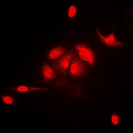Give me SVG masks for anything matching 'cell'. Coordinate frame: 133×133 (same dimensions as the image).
Segmentation results:
<instances>
[{"instance_id": "1", "label": "cell", "mask_w": 133, "mask_h": 133, "mask_svg": "<svg viewBox=\"0 0 133 133\" xmlns=\"http://www.w3.org/2000/svg\"><path fill=\"white\" fill-rule=\"evenodd\" d=\"M77 56L75 50H69L52 63V67L56 75L59 76H69L70 75V66L74 57Z\"/></svg>"}, {"instance_id": "2", "label": "cell", "mask_w": 133, "mask_h": 133, "mask_svg": "<svg viewBox=\"0 0 133 133\" xmlns=\"http://www.w3.org/2000/svg\"><path fill=\"white\" fill-rule=\"evenodd\" d=\"M78 51L79 57L84 61L89 63L91 65H95L96 61V55L95 51L89 45L84 43H77L74 46Z\"/></svg>"}, {"instance_id": "3", "label": "cell", "mask_w": 133, "mask_h": 133, "mask_svg": "<svg viewBox=\"0 0 133 133\" xmlns=\"http://www.w3.org/2000/svg\"><path fill=\"white\" fill-rule=\"evenodd\" d=\"M88 66L82 59L75 57L73 59L70 66V75L72 79L81 78L86 74Z\"/></svg>"}, {"instance_id": "4", "label": "cell", "mask_w": 133, "mask_h": 133, "mask_svg": "<svg viewBox=\"0 0 133 133\" xmlns=\"http://www.w3.org/2000/svg\"><path fill=\"white\" fill-rule=\"evenodd\" d=\"M97 31V34H98V36L99 37L100 40L103 43L104 45L107 46H109V47H120V46H123V45H127V44L121 42V41H118L116 39L115 37V29L112 27L113 29V31L112 33L110 34V35H108L107 37H104L102 35V34L100 32L99 29L98 28H96Z\"/></svg>"}, {"instance_id": "5", "label": "cell", "mask_w": 133, "mask_h": 133, "mask_svg": "<svg viewBox=\"0 0 133 133\" xmlns=\"http://www.w3.org/2000/svg\"><path fill=\"white\" fill-rule=\"evenodd\" d=\"M42 75L45 83H48L50 81H52L56 78V75L52 66L45 63L42 67Z\"/></svg>"}, {"instance_id": "6", "label": "cell", "mask_w": 133, "mask_h": 133, "mask_svg": "<svg viewBox=\"0 0 133 133\" xmlns=\"http://www.w3.org/2000/svg\"><path fill=\"white\" fill-rule=\"evenodd\" d=\"M67 51H68L63 45L58 46V47H55V48L49 50V51L48 52V54H47V57L49 61L53 60V59H55L56 58L59 57L63 55Z\"/></svg>"}, {"instance_id": "7", "label": "cell", "mask_w": 133, "mask_h": 133, "mask_svg": "<svg viewBox=\"0 0 133 133\" xmlns=\"http://www.w3.org/2000/svg\"><path fill=\"white\" fill-rule=\"evenodd\" d=\"M47 88H35L33 87H27V86H19L17 87H11L6 89V90H11L14 91H17L19 92H29L37 90H47Z\"/></svg>"}, {"instance_id": "8", "label": "cell", "mask_w": 133, "mask_h": 133, "mask_svg": "<svg viewBox=\"0 0 133 133\" xmlns=\"http://www.w3.org/2000/svg\"><path fill=\"white\" fill-rule=\"evenodd\" d=\"M2 100L5 103H6L8 104H15V100L13 98L8 96H3L2 97Z\"/></svg>"}, {"instance_id": "9", "label": "cell", "mask_w": 133, "mask_h": 133, "mask_svg": "<svg viewBox=\"0 0 133 133\" xmlns=\"http://www.w3.org/2000/svg\"><path fill=\"white\" fill-rule=\"evenodd\" d=\"M76 14V8L75 6L73 5V6H71L70 7L69 9V17H71V18H73V17L75 16Z\"/></svg>"}, {"instance_id": "10", "label": "cell", "mask_w": 133, "mask_h": 133, "mask_svg": "<svg viewBox=\"0 0 133 133\" xmlns=\"http://www.w3.org/2000/svg\"><path fill=\"white\" fill-rule=\"evenodd\" d=\"M118 120H119V116L116 113L113 114L112 118H111V121H112V124H114L115 125H117L118 124Z\"/></svg>"}]
</instances>
